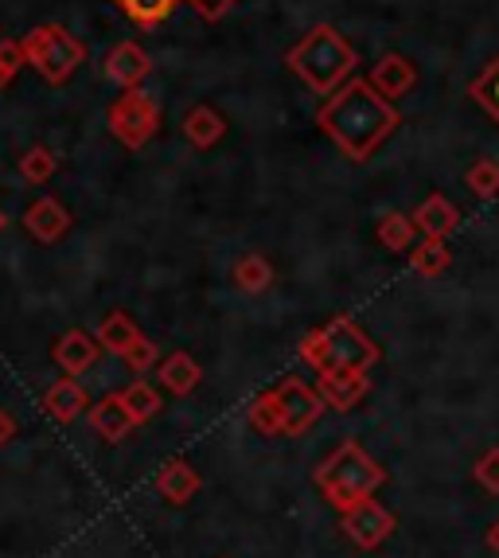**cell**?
<instances>
[{"label":"cell","mask_w":499,"mask_h":558,"mask_svg":"<svg viewBox=\"0 0 499 558\" xmlns=\"http://www.w3.org/2000/svg\"><path fill=\"white\" fill-rule=\"evenodd\" d=\"M278 391L281 402V438H296V434H305L308 426H316V418L324 414V399L320 391H313L308 383L301 379H285Z\"/></svg>","instance_id":"8"},{"label":"cell","mask_w":499,"mask_h":558,"mask_svg":"<svg viewBox=\"0 0 499 558\" xmlns=\"http://www.w3.org/2000/svg\"><path fill=\"white\" fill-rule=\"evenodd\" d=\"M472 476H476V484H480L484 493L499 496V449H488V453H484L480 461H476Z\"/></svg>","instance_id":"32"},{"label":"cell","mask_w":499,"mask_h":558,"mask_svg":"<svg viewBox=\"0 0 499 558\" xmlns=\"http://www.w3.org/2000/svg\"><path fill=\"white\" fill-rule=\"evenodd\" d=\"M379 344L355 325L352 317H336L328 325L313 328L301 340V360L320 372H370L379 363Z\"/></svg>","instance_id":"4"},{"label":"cell","mask_w":499,"mask_h":558,"mask_svg":"<svg viewBox=\"0 0 499 558\" xmlns=\"http://www.w3.org/2000/svg\"><path fill=\"white\" fill-rule=\"evenodd\" d=\"M160 130V106L153 94L125 90L118 102L110 106V133L125 145V149H145L148 141Z\"/></svg>","instance_id":"6"},{"label":"cell","mask_w":499,"mask_h":558,"mask_svg":"<svg viewBox=\"0 0 499 558\" xmlns=\"http://www.w3.org/2000/svg\"><path fill=\"white\" fill-rule=\"evenodd\" d=\"M121 360H125V367H130L133 375H145V372H153V367L160 363V348L153 344L148 336H141L137 344H133L130 352L121 355Z\"/></svg>","instance_id":"30"},{"label":"cell","mask_w":499,"mask_h":558,"mask_svg":"<svg viewBox=\"0 0 499 558\" xmlns=\"http://www.w3.org/2000/svg\"><path fill=\"white\" fill-rule=\"evenodd\" d=\"M4 227H9V219H4V211H0V231H4Z\"/></svg>","instance_id":"36"},{"label":"cell","mask_w":499,"mask_h":558,"mask_svg":"<svg viewBox=\"0 0 499 558\" xmlns=\"http://www.w3.org/2000/svg\"><path fill=\"white\" fill-rule=\"evenodd\" d=\"M199 473H195L187 461H168L157 473V493L165 496L168 504H187L195 493H199Z\"/></svg>","instance_id":"18"},{"label":"cell","mask_w":499,"mask_h":558,"mask_svg":"<svg viewBox=\"0 0 499 558\" xmlns=\"http://www.w3.org/2000/svg\"><path fill=\"white\" fill-rule=\"evenodd\" d=\"M44 407L47 414L56 422H63V426H71V422H78L83 414H90V395H86V387L74 375H63L59 383H51L44 395Z\"/></svg>","instance_id":"11"},{"label":"cell","mask_w":499,"mask_h":558,"mask_svg":"<svg viewBox=\"0 0 499 558\" xmlns=\"http://www.w3.org/2000/svg\"><path fill=\"white\" fill-rule=\"evenodd\" d=\"M157 379L165 391H172L177 399H184V395H192L199 383H204V367L192 360L187 352H172L168 360L157 363Z\"/></svg>","instance_id":"17"},{"label":"cell","mask_w":499,"mask_h":558,"mask_svg":"<svg viewBox=\"0 0 499 558\" xmlns=\"http://www.w3.org/2000/svg\"><path fill=\"white\" fill-rule=\"evenodd\" d=\"M414 83H417V71L406 56H394V51H390V56H382L379 63L370 66V86H375L382 98H390V102L402 98Z\"/></svg>","instance_id":"14"},{"label":"cell","mask_w":499,"mask_h":558,"mask_svg":"<svg viewBox=\"0 0 499 558\" xmlns=\"http://www.w3.org/2000/svg\"><path fill=\"white\" fill-rule=\"evenodd\" d=\"M464 184L472 187V196H480V199L499 196V160L480 157L468 172H464Z\"/></svg>","instance_id":"29"},{"label":"cell","mask_w":499,"mask_h":558,"mask_svg":"<svg viewBox=\"0 0 499 558\" xmlns=\"http://www.w3.org/2000/svg\"><path fill=\"white\" fill-rule=\"evenodd\" d=\"M184 4H187V9H192L199 20H207V24H215V20L227 16V12H231L234 4H239V0H184Z\"/></svg>","instance_id":"33"},{"label":"cell","mask_w":499,"mask_h":558,"mask_svg":"<svg viewBox=\"0 0 499 558\" xmlns=\"http://www.w3.org/2000/svg\"><path fill=\"white\" fill-rule=\"evenodd\" d=\"M12 438H16V418L9 410H0V446H9Z\"/></svg>","instance_id":"34"},{"label":"cell","mask_w":499,"mask_h":558,"mask_svg":"<svg viewBox=\"0 0 499 558\" xmlns=\"http://www.w3.org/2000/svg\"><path fill=\"white\" fill-rule=\"evenodd\" d=\"M113 4H118L121 16L130 20V24H137L141 32H153V28H160L184 0H113Z\"/></svg>","instance_id":"21"},{"label":"cell","mask_w":499,"mask_h":558,"mask_svg":"<svg viewBox=\"0 0 499 558\" xmlns=\"http://www.w3.org/2000/svg\"><path fill=\"white\" fill-rule=\"evenodd\" d=\"M98 344H102V352H113V355H125L133 344L141 340V328L133 325L130 313H106L102 325H98Z\"/></svg>","instance_id":"20"},{"label":"cell","mask_w":499,"mask_h":558,"mask_svg":"<svg viewBox=\"0 0 499 558\" xmlns=\"http://www.w3.org/2000/svg\"><path fill=\"white\" fill-rule=\"evenodd\" d=\"M56 363L63 375H83L90 372L94 363H98V355H102V344H98V336L83 332V328H71V332H63L56 340Z\"/></svg>","instance_id":"12"},{"label":"cell","mask_w":499,"mask_h":558,"mask_svg":"<svg viewBox=\"0 0 499 558\" xmlns=\"http://www.w3.org/2000/svg\"><path fill=\"white\" fill-rule=\"evenodd\" d=\"M24 63H28V59H24V44H16V39H0V90L20 75V66Z\"/></svg>","instance_id":"31"},{"label":"cell","mask_w":499,"mask_h":558,"mask_svg":"<svg viewBox=\"0 0 499 558\" xmlns=\"http://www.w3.org/2000/svg\"><path fill=\"white\" fill-rule=\"evenodd\" d=\"M394 527H398L394 512L382 508L379 500H370V496L363 504H355V508H348V512H340V531L360 550H379L394 535Z\"/></svg>","instance_id":"7"},{"label":"cell","mask_w":499,"mask_h":558,"mask_svg":"<svg viewBox=\"0 0 499 558\" xmlns=\"http://www.w3.org/2000/svg\"><path fill=\"white\" fill-rule=\"evenodd\" d=\"M246 418H249V429H254V434H261V438H281V402H278V391H261L258 399L249 402Z\"/></svg>","instance_id":"24"},{"label":"cell","mask_w":499,"mask_h":558,"mask_svg":"<svg viewBox=\"0 0 499 558\" xmlns=\"http://www.w3.org/2000/svg\"><path fill=\"white\" fill-rule=\"evenodd\" d=\"M375 234H379L382 251H390V254H410V251H414V234H417L414 215L387 211L379 219V227H375Z\"/></svg>","instance_id":"22"},{"label":"cell","mask_w":499,"mask_h":558,"mask_svg":"<svg viewBox=\"0 0 499 558\" xmlns=\"http://www.w3.org/2000/svg\"><path fill=\"white\" fill-rule=\"evenodd\" d=\"M231 278H234V286H239L242 293H261V289L273 286V266H269L261 254H242V258L234 262Z\"/></svg>","instance_id":"25"},{"label":"cell","mask_w":499,"mask_h":558,"mask_svg":"<svg viewBox=\"0 0 499 558\" xmlns=\"http://www.w3.org/2000/svg\"><path fill=\"white\" fill-rule=\"evenodd\" d=\"M118 395H121V402H125V410L133 414V422H137V426H141V422H148V418H157L160 407H165V402H160V391L145 379L130 383V387H125V391H118Z\"/></svg>","instance_id":"26"},{"label":"cell","mask_w":499,"mask_h":558,"mask_svg":"<svg viewBox=\"0 0 499 558\" xmlns=\"http://www.w3.org/2000/svg\"><path fill=\"white\" fill-rule=\"evenodd\" d=\"M355 63H360L355 47L348 44L332 24H316V28L285 56L289 71H293L313 94H320V98L340 90V86L352 78Z\"/></svg>","instance_id":"2"},{"label":"cell","mask_w":499,"mask_h":558,"mask_svg":"<svg viewBox=\"0 0 499 558\" xmlns=\"http://www.w3.org/2000/svg\"><path fill=\"white\" fill-rule=\"evenodd\" d=\"M468 94H472V102L480 106L488 118H496V125H499V56L484 66L480 78H472Z\"/></svg>","instance_id":"27"},{"label":"cell","mask_w":499,"mask_h":558,"mask_svg":"<svg viewBox=\"0 0 499 558\" xmlns=\"http://www.w3.org/2000/svg\"><path fill=\"white\" fill-rule=\"evenodd\" d=\"M86 418H90V426L98 429V438H106L110 446L113 441H121L133 426H137L133 414L125 410V402H121V395H106V399H98Z\"/></svg>","instance_id":"16"},{"label":"cell","mask_w":499,"mask_h":558,"mask_svg":"<svg viewBox=\"0 0 499 558\" xmlns=\"http://www.w3.org/2000/svg\"><path fill=\"white\" fill-rule=\"evenodd\" d=\"M148 71H153V59H148L145 47L133 44V39L118 44L110 56H106V78L125 86V90H137V86L148 78Z\"/></svg>","instance_id":"10"},{"label":"cell","mask_w":499,"mask_h":558,"mask_svg":"<svg viewBox=\"0 0 499 558\" xmlns=\"http://www.w3.org/2000/svg\"><path fill=\"white\" fill-rule=\"evenodd\" d=\"M316 125L332 137L343 157L363 165L402 125V113L370 86V78H348L340 90L324 98V106L316 110Z\"/></svg>","instance_id":"1"},{"label":"cell","mask_w":499,"mask_h":558,"mask_svg":"<svg viewBox=\"0 0 499 558\" xmlns=\"http://www.w3.org/2000/svg\"><path fill=\"white\" fill-rule=\"evenodd\" d=\"M222 133H227V121H222L219 110H211V106H192L184 118V137L192 141L195 149H211V145H219Z\"/></svg>","instance_id":"19"},{"label":"cell","mask_w":499,"mask_h":558,"mask_svg":"<svg viewBox=\"0 0 499 558\" xmlns=\"http://www.w3.org/2000/svg\"><path fill=\"white\" fill-rule=\"evenodd\" d=\"M24 227H28L39 242H59L71 231V211H66L56 196H44L24 211Z\"/></svg>","instance_id":"13"},{"label":"cell","mask_w":499,"mask_h":558,"mask_svg":"<svg viewBox=\"0 0 499 558\" xmlns=\"http://www.w3.org/2000/svg\"><path fill=\"white\" fill-rule=\"evenodd\" d=\"M20 44H24L28 66H36V75L47 86H63L86 63V44L74 32H66L63 24H39Z\"/></svg>","instance_id":"5"},{"label":"cell","mask_w":499,"mask_h":558,"mask_svg":"<svg viewBox=\"0 0 499 558\" xmlns=\"http://www.w3.org/2000/svg\"><path fill=\"white\" fill-rule=\"evenodd\" d=\"M488 547H491V550H496V555H499V520H496V523H491V527H488Z\"/></svg>","instance_id":"35"},{"label":"cell","mask_w":499,"mask_h":558,"mask_svg":"<svg viewBox=\"0 0 499 558\" xmlns=\"http://www.w3.org/2000/svg\"><path fill=\"white\" fill-rule=\"evenodd\" d=\"M414 227L422 231V239H449L461 227V211L437 192V196L422 199V207L414 211Z\"/></svg>","instance_id":"15"},{"label":"cell","mask_w":499,"mask_h":558,"mask_svg":"<svg viewBox=\"0 0 499 558\" xmlns=\"http://www.w3.org/2000/svg\"><path fill=\"white\" fill-rule=\"evenodd\" d=\"M313 484L336 512H348V508H355V504L379 493L382 484H387V469L360 441H343L328 461H320L313 469Z\"/></svg>","instance_id":"3"},{"label":"cell","mask_w":499,"mask_h":558,"mask_svg":"<svg viewBox=\"0 0 499 558\" xmlns=\"http://www.w3.org/2000/svg\"><path fill=\"white\" fill-rule=\"evenodd\" d=\"M56 153L51 149H44V145H32L28 153H24V157H20V180H24V184H47V180L56 177Z\"/></svg>","instance_id":"28"},{"label":"cell","mask_w":499,"mask_h":558,"mask_svg":"<svg viewBox=\"0 0 499 558\" xmlns=\"http://www.w3.org/2000/svg\"><path fill=\"white\" fill-rule=\"evenodd\" d=\"M449 262H453V251L445 246V239H422L410 251V266H414L422 278H441L449 270Z\"/></svg>","instance_id":"23"},{"label":"cell","mask_w":499,"mask_h":558,"mask_svg":"<svg viewBox=\"0 0 499 558\" xmlns=\"http://www.w3.org/2000/svg\"><path fill=\"white\" fill-rule=\"evenodd\" d=\"M316 391H320L324 407L348 414V410H355L367 399L370 379H367V372H320L316 375Z\"/></svg>","instance_id":"9"}]
</instances>
